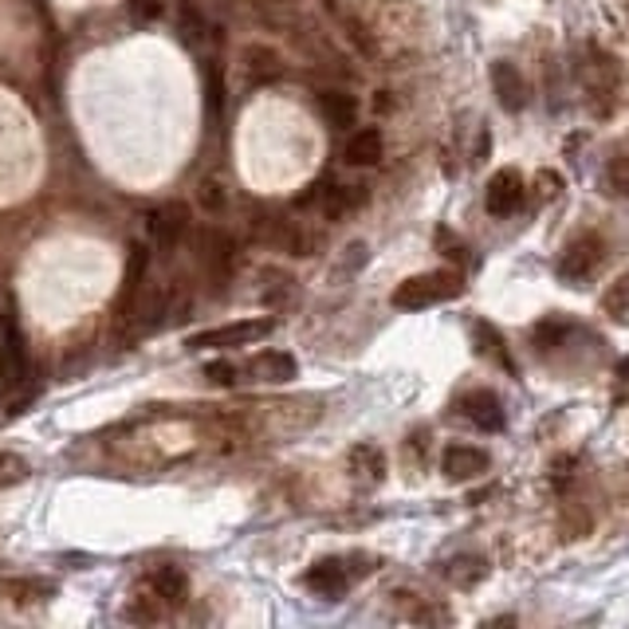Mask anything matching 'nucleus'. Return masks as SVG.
I'll return each instance as SVG.
<instances>
[{
    "label": "nucleus",
    "instance_id": "nucleus-1",
    "mask_svg": "<svg viewBox=\"0 0 629 629\" xmlns=\"http://www.w3.org/2000/svg\"><path fill=\"white\" fill-rule=\"evenodd\" d=\"M465 291V276L453 268H437V272H422V276H410L393 288L390 303L402 311H425L437 307V303H449Z\"/></svg>",
    "mask_w": 629,
    "mask_h": 629
},
{
    "label": "nucleus",
    "instance_id": "nucleus-2",
    "mask_svg": "<svg viewBox=\"0 0 629 629\" xmlns=\"http://www.w3.org/2000/svg\"><path fill=\"white\" fill-rule=\"evenodd\" d=\"M606 268V240L599 232H582L575 237L567 248H563V256L555 264V276L570 288H587L590 279L599 276Z\"/></svg>",
    "mask_w": 629,
    "mask_h": 629
},
{
    "label": "nucleus",
    "instance_id": "nucleus-3",
    "mask_svg": "<svg viewBox=\"0 0 629 629\" xmlns=\"http://www.w3.org/2000/svg\"><path fill=\"white\" fill-rule=\"evenodd\" d=\"M276 330V319H237V323H225V327H213V330H201L189 339V351H237V347H256L260 339H268Z\"/></svg>",
    "mask_w": 629,
    "mask_h": 629
},
{
    "label": "nucleus",
    "instance_id": "nucleus-4",
    "mask_svg": "<svg viewBox=\"0 0 629 629\" xmlns=\"http://www.w3.org/2000/svg\"><path fill=\"white\" fill-rule=\"evenodd\" d=\"M0 378L4 386H21L28 378V351H24V330L16 323V311L0 315Z\"/></svg>",
    "mask_w": 629,
    "mask_h": 629
},
{
    "label": "nucleus",
    "instance_id": "nucleus-5",
    "mask_svg": "<svg viewBox=\"0 0 629 629\" xmlns=\"http://www.w3.org/2000/svg\"><path fill=\"white\" fill-rule=\"evenodd\" d=\"M524 197H527V186L524 177H519V169H500V174H492V181H488L485 189V209L492 217H512V213H519Z\"/></svg>",
    "mask_w": 629,
    "mask_h": 629
},
{
    "label": "nucleus",
    "instance_id": "nucleus-6",
    "mask_svg": "<svg viewBox=\"0 0 629 629\" xmlns=\"http://www.w3.org/2000/svg\"><path fill=\"white\" fill-rule=\"evenodd\" d=\"M492 91H495V103L504 106L507 114H519L527 103H531V91H527L524 72H519L516 63H507V60L492 63Z\"/></svg>",
    "mask_w": 629,
    "mask_h": 629
},
{
    "label": "nucleus",
    "instance_id": "nucleus-7",
    "mask_svg": "<svg viewBox=\"0 0 629 629\" xmlns=\"http://www.w3.org/2000/svg\"><path fill=\"white\" fill-rule=\"evenodd\" d=\"M441 468L449 480L465 485V480H480L492 468V456L485 449H476V444H449L441 456Z\"/></svg>",
    "mask_w": 629,
    "mask_h": 629
},
{
    "label": "nucleus",
    "instance_id": "nucleus-8",
    "mask_svg": "<svg viewBox=\"0 0 629 629\" xmlns=\"http://www.w3.org/2000/svg\"><path fill=\"white\" fill-rule=\"evenodd\" d=\"M461 410H465V417L480 433H504L507 413H504V402H500L492 390H473L465 402H461Z\"/></svg>",
    "mask_w": 629,
    "mask_h": 629
},
{
    "label": "nucleus",
    "instance_id": "nucleus-9",
    "mask_svg": "<svg viewBox=\"0 0 629 629\" xmlns=\"http://www.w3.org/2000/svg\"><path fill=\"white\" fill-rule=\"evenodd\" d=\"M186 228H189V209L177 205V201L158 205L154 213H150V237H154L158 248H174L177 240L186 237Z\"/></svg>",
    "mask_w": 629,
    "mask_h": 629
},
{
    "label": "nucleus",
    "instance_id": "nucleus-10",
    "mask_svg": "<svg viewBox=\"0 0 629 629\" xmlns=\"http://www.w3.org/2000/svg\"><path fill=\"white\" fill-rule=\"evenodd\" d=\"M303 587L311 590V594H319V599H342L347 594V587H351V578H347V570H342L339 558H323V563H315V567L303 575Z\"/></svg>",
    "mask_w": 629,
    "mask_h": 629
},
{
    "label": "nucleus",
    "instance_id": "nucleus-11",
    "mask_svg": "<svg viewBox=\"0 0 629 629\" xmlns=\"http://www.w3.org/2000/svg\"><path fill=\"white\" fill-rule=\"evenodd\" d=\"M146 268H150V252L142 244L130 248V260H126V276H123V295H118V319H130L138 307V291L146 284Z\"/></svg>",
    "mask_w": 629,
    "mask_h": 629
},
{
    "label": "nucleus",
    "instance_id": "nucleus-12",
    "mask_svg": "<svg viewBox=\"0 0 629 629\" xmlns=\"http://www.w3.org/2000/svg\"><path fill=\"white\" fill-rule=\"evenodd\" d=\"M319 193L323 197V217H330V221H342L347 213H354V209L362 205V186H330V189H323V186H311V193L307 197H300V205L303 201H311V197Z\"/></svg>",
    "mask_w": 629,
    "mask_h": 629
},
{
    "label": "nucleus",
    "instance_id": "nucleus-13",
    "mask_svg": "<svg viewBox=\"0 0 629 629\" xmlns=\"http://www.w3.org/2000/svg\"><path fill=\"white\" fill-rule=\"evenodd\" d=\"M473 339H476V351L485 354V358H492L495 366H504L507 374H516V358H512V351H507V339L492 327V323L476 319L473 323Z\"/></svg>",
    "mask_w": 629,
    "mask_h": 629
},
{
    "label": "nucleus",
    "instance_id": "nucleus-14",
    "mask_svg": "<svg viewBox=\"0 0 629 629\" xmlns=\"http://www.w3.org/2000/svg\"><path fill=\"white\" fill-rule=\"evenodd\" d=\"M248 370L256 374L260 382H291L295 374H300V366H295V358H291L288 351H264L252 358V366Z\"/></svg>",
    "mask_w": 629,
    "mask_h": 629
},
{
    "label": "nucleus",
    "instance_id": "nucleus-15",
    "mask_svg": "<svg viewBox=\"0 0 629 629\" xmlns=\"http://www.w3.org/2000/svg\"><path fill=\"white\" fill-rule=\"evenodd\" d=\"M319 111L335 130H351L358 123V99L347 91H323L319 95Z\"/></svg>",
    "mask_w": 629,
    "mask_h": 629
},
{
    "label": "nucleus",
    "instance_id": "nucleus-16",
    "mask_svg": "<svg viewBox=\"0 0 629 629\" xmlns=\"http://www.w3.org/2000/svg\"><path fill=\"white\" fill-rule=\"evenodd\" d=\"M150 590H154V599L165 602V606H181L189 599V578L186 570L177 567H158L150 575Z\"/></svg>",
    "mask_w": 629,
    "mask_h": 629
},
{
    "label": "nucleus",
    "instance_id": "nucleus-17",
    "mask_svg": "<svg viewBox=\"0 0 629 629\" xmlns=\"http://www.w3.org/2000/svg\"><path fill=\"white\" fill-rule=\"evenodd\" d=\"M197 252H201L209 272H228L232 268V252H237V248H232V237H225L217 228H209V232L197 237Z\"/></svg>",
    "mask_w": 629,
    "mask_h": 629
},
{
    "label": "nucleus",
    "instance_id": "nucleus-18",
    "mask_svg": "<svg viewBox=\"0 0 629 629\" xmlns=\"http://www.w3.org/2000/svg\"><path fill=\"white\" fill-rule=\"evenodd\" d=\"M382 130H374V126H362V130H354L351 142H347V162L351 165H378L382 162Z\"/></svg>",
    "mask_w": 629,
    "mask_h": 629
},
{
    "label": "nucleus",
    "instance_id": "nucleus-19",
    "mask_svg": "<svg viewBox=\"0 0 629 629\" xmlns=\"http://www.w3.org/2000/svg\"><path fill=\"white\" fill-rule=\"evenodd\" d=\"M279 72H284L279 52H272V48H264V43H252V48H244V75L252 83H272Z\"/></svg>",
    "mask_w": 629,
    "mask_h": 629
},
{
    "label": "nucleus",
    "instance_id": "nucleus-20",
    "mask_svg": "<svg viewBox=\"0 0 629 629\" xmlns=\"http://www.w3.org/2000/svg\"><path fill=\"white\" fill-rule=\"evenodd\" d=\"M351 473L358 476V480H370V485H382L386 476V456L378 444H358V449H351Z\"/></svg>",
    "mask_w": 629,
    "mask_h": 629
},
{
    "label": "nucleus",
    "instance_id": "nucleus-21",
    "mask_svg": "<svg viewBox=\"0 0 629 629\" xmlns=\"http://www.w3.org/2000/svg\"><path fill=\"white\" fill-rule=\"evenodd\" d=\"M444 575L453 578L456 587H476V582H480V578L488 575V563L480 555H461V558H453V563H449V570H444Z\"/></svg>",
    "mask_w": 629,
    "mask_h": 629
},
{
    "label": "nucleus",
    "instance_id": "nucleus-22",
    "mask_svg": "<svg viewBox=\"0 0 629 629\" xmlns=\"http://www.w3.org/2000/svg\"><path fill=\"white\" fill-rule=\"evenodd\" d=\"M602 307L614 323H629V276H618L602 295Z\"/></svg>",
    "mask_w": 629,
    "mask_h": 629
},
{
    "label": "nucleus",
    "instance_id": "nucleus-23",
    "mask_svg": "<svg viewBox=\"0 0 629 629\" xmlns=\"http://www.w3.org/2000/svg\"><path fill=\"white\" fill-rule=\"evenodd\" d=\"M567 335L570 327L558 319H543L536 330H531V342H536L539 351H558V347H567Z\"/></svg>",
    "mask_w": 629,
    "mask_h": 629
},
{
    "label": "nucleus",
    "instance_id": "nucleus-24",
    "mask_svg": "<svg viewBox=\"0 0 629 629\" xmlns=\"http://www.w3.org/2000/svg\"><path fill=\"white\" fill-rule=\"evenodd\" d=\"M205 106L213 118H221V111H225V83H221L217 63H209L205 67Z\"/></svg>",
    "mask_w": 629,
    "mask_h": 629
},
{
    "label": "nucleus",
    "instance_id": "nucleus-25",
    "mask_svg": "<svg viewBox=\"0 0 629 629\" xmlns=\"http://www.w3.org/2000/svg\"><path fill=\"white\" fill-rule=\"evenodd\" d=\"M606 186H609V193H618V197L629 193V154L609 158V165H606Z\"/></svg>",
    "mask_w": 629,
    "mask_h": 629
},
{
    "label": "nucleus",
    "instance_id": "nucleus-26",
    "mask_svg": "<svg viewBox=\"0 0 629 629\" xmlns=\"http://www.w3.org/2000/svg\"><path fill=\"white\" fill-rule=\"evenodd\" d=\"M28 476V461L16 453H0V488L4 485H16V480H24Z\"/></svg>",
    "mask_w": 629,
    "mask_h": 629
},
{
    "label": "nucleus",
    "instance_id": "nucleus-27",
    "mask_svg": "<svg viewBox=\"0 0 629 629\" xmlns=\"http://www.w3.org/2000/svg\"><path fill=\"white\" fill-rule=\"evenodd\" d=\"M205 378H209V382H217V386H232L240 378V370L232 366V362H209Z\"/></svg>",
    "mask_w": 629,
    "mask_h": 629
},
{
    "label": "nucleus",
    "instance_id": "nucleus-28",
    "mask_svg": "<svg viewBox=\"0 0 629 629\" xmlns=\"http://www.w3.org/2000/svg\"><path fill=\"white\" fill-rule=\"evenodd\" d=\"M437 244H444V248H449L444 256H453V260H465V252H468V248L461 244V240H456L453 232H449V228H437Z\"/></svg>",
    "mask_w": 629,
    "mask_h": 629
},
{
    "label": "nucleus",
    "instance_id": "nucleus-29",
    "mask_svg": "<svg viewBox=\"0 0 629 629\" xmlns=\"http://www.w3.org/2000/svg\"><path fill=\"white\" fill-rule=\"evenodd\" d=\"M130 9H135V16L154 21V16H162V0H130Z\"/></svg>",
    "mask_w": 629,
    "mask_h": 629
},
{
    "label": "nucleus",
    "instance_id": "nucleus-30",
    "mask_svg": "<svg viewBox=\"0 0 629 629\" xmlns=\"http://www.w3.org/2000/svg\"><path fill=\"white\" fill-rule=\"evenodd\" d=\"M201 205H213L217 209L221 205V189H217V181H201Z\"/></svg>",
    "mask_w": 629,
    "mask_h": 629
},
{
    "label": "nucleus",
    "instance_id": "nucleus-31",
    "mask_svg": "<svg viewBox=\"0 0 629 629\" xmlns=\"http://www.w3.org/2000/svg\"><path fill=\"white\" fill-rule=\"evenodd\" d=\"M626 393H629V358L618 362V402H626Z\"/></svg>",
    "mask_w": 629,
    "mask_h": 629
},
{
    "label": "nucleus",
    "instance_id": "nucleus-32",
    "mask_svg": "<svg viewBox=\"0 0 629 629\" xmlns=\"http://www.w3.org/2000/svg\"><path fill=\"white\" fill-rule=\"evenodd\" d=\"M626 9H629V0H626Z\"/></svg>",
    "mask_w": 629,
    "mask_h": 629
}]
</instances>
